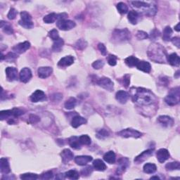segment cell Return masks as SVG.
<instances>
[{"instance_id":"6da1fadb","label":"cell","mask_w":180,"mask_h":180,"mask_svg":"<svg viewBox=\"0 0 180 180\" xmlns=\"http://www.w3.org/2000/svg\"><path fill=\"white\" fill-rule=\"evenodd\" d=\"M129 96L132 101L141 106H150L156 101V97L149 89L143 87H132Z\"/></svg>"},{"instance_id":"7a4b0ae2","label":"cell","mask_w":180,"mask_h":180,"mask_svg":"<svg viewBox=\"0 0 180 180\" xmlns=\"http://www.w3.org/2000/svg\"><path fill=\"white\" fill-rule=\"evenodd\" d=\"M147 53L148 58L156 63H164L167 58L165 49L160 44H151L148 47Z\"/></svg>"},{"instance_id":"3957f363","label":"cell","mask_w":180,"mask_h":180,"mask_svg":"<svg viewBox=\"0 0 180 180\" xmlns=\"http://www.w3.org/2000/svg\"><path fill=\"white\" fill-rule=\"evenodd\" d=\"M130 3L134 8L143 9V11L145 13L146 15L149 16H153L156 13L157 8L155 5L149 4L147 2H140V1H134L131 2Z\"/></svg>"},{"instance_id":"277c9868","label":"cell","mask_w":180,"mask_h":180,"mask_svg":"<svg viewBox=\"0 0 180 180\" xmlns=\"http://www.w3.org/2000/svg\"><path fill=\"white\" fill-rule=\"evenodd\" d=\"M129 39H130V32L127 28L116 29L112 34V41L114 42L119 43V42L128 41Z\"/></svg>"},{"instance_id":"5b68a950","label":"cell","mask_w":180,"mask_h":180,"mask_svg":"<svg viewBox=\"0 0 180 180\" xmlns=\"http://www.w3.org/2000/svg\"><path fill=\"white\" fill-rule=\"evenodd\" d=\"M165 103L169 106H175L179 102V87L172 89L168 95L165 98Z\"/></svg>"},{"instance_id":"8992f818","label":"cell","mask_w":180,"mask_h":180,"mask_svg":"<svg viewBox=\"0 0 180 180\" xmlns=\"http://www.w3.org/2000/svg\"><path fill=\"white\" fill-rule=\"evenodd\" d=\"M18 23L22 27L26 29H31L34 26V23L32 21V16L27 11H21V20L18 21Z\"/></svg>"},{"instance_id":"52a82bcc","label":"cell","mask_w":180,"mask_h":180,"mask_svg":"<svg viewBox=\"0 0 180 180\" xmlns=\"http://www.w3.org/2000/svg\"><path fill=\"white\" fill-rule=\"evenodd\" d=\"M96 84L103 89L107 90V91L112 92L114 89V84L111 81V79L108 78L103 77L98 78V80H96Z\"/></svg>"},{"instance_id":"ba28073f","label":"cell","mask_w":180,"mask_h":180,"mask_svg":"<svg viewBox=\"0 0 180 180\" xmlns=\"http://www.w3.org/2000/svg\"><path fill=\"white\" fill-rule=\"evenodd\" d=\"M117 134L118 136L122 137L124 138H129V137H133V138H139L142 137V134L140 132L135 130L132 128H128L122 129L120 132H118Z\"/></svg>"},{"instance_id":"9c48e42d","label":"cell","mask_w":180,"mask_h":180,"mask_svg":"<svg viewBox=\"0 0 180 180\" xmlns=\"http://www.w3.org/2000/svg\"><path fill=\"white\" fill-rule=\"evenodd\" d=\"M56 25L61 30L67 31L75 27V22L70 20H60L56 22Z\"/></svg>"},{"instance_id":"30bf717a","label":"cell","mask_w":180,"mask_h":180,"mask_svg":"<svg viewBox=\"0 0 180 180\" xmlns=\"http://www.w3.org/2000/svg\"><path fill=\"white\" fill-rule=\"evenodd\" d=\"M118 165L116 170V174H122L123 172H125L127 168L129 167V160L128 158H120L118 160Z\"/></svg>"},{"instance_id":"8fae6325","label":"cell","mask_w":180,"mask_h":180,"mask_svg":"<svg viewBox=\"0 0 180 180\" xmlns=\"http://www.w3.org/2000/svg\"><path fill=\"white\" fill-rule=\"evenodd\" d=\"M32 71L28 68H23L19 73V79L21 82L23 83H27L32 78Z\"/></svg>"},{"instance_id":"7c38bea8","label":"cell","mask_w":180,"mask_h":180,"mask_svg":"<svg viewBox=\"0 0 180 180\" xmlns=\"http://www.w3.org/2000/svg\"><path fill=\"white\" fill-rule=\"evenodd\" d=\"M153 149H148V150L143 151L142 153H140L139 156L135 158L134 162H136L137 164H139V163L144 162L149 157L153 156Z\"/></svg>"},{"instance_id":"4fadbf2b","label":"cell","mask_w":180,"mask_h":180,"mask_svg":"<svg viewBox=\"0 0 180 180\" xmlns=\"http://www.w3.org/2000/svg\"><path fill=\"white\" fill-rule=\"evenodd\" d=\"M158 122L163 128H171L174 124V120L168 115H160L158 118Z\"/></svg>"},{"instance_id":"5bb4252c","label":"cell","mask_w":180,"mask_h":180,"mask_svg":"<svg viewBox=\"0 0 180 180\" xmlns=\"http://www.w3.org/2000/svg\"><path fill=\"white\" fill-rule=\"evenodd\" d=\"M30 100L33 103H37L39 101H43L47 99L45 93L42 90H36L33 94L30 96Z\"/></svg>"},{"instance_id":"9a60e30c","label":"cell","mask_w":180,"mask_h":180,"mask_svg":"<svg viewBox=\"0 0 180 180\" xmlns=\"http://www.w3.org/2000/svg\"><path fill=\"white\" fill-rule=\"evenodd\" d=\"M6 75L8 81L13 82L18 80V70L14 67H8L6 68Z\"/></svg>"},{"instance_id":"2e32d148","label":"cell","mask_w":180,"mask_h":180,"mask_svg":"<svg viewBox=\"0 0 180 180\" xmlns=\"http://www.w3.org/2000/svg\"><path fill=\"white\" fill-rule=\"evenodd\" d=\"M30 47V43L29 42L25 41L21 43L16 44V46L13 47V51L16 53H22L26 52V51Z\"/></svg>"},{"instance_id":"e0dca14e","label":"cell","mask_w":180,"mask_h":180,"mask_svg":"<svg viewBox=\"0 0 180 180\" xmlns=\"http://www.w3.org/2000/svg\"><path fill=\"white\" fill-rule=\"evenodd\" d=\"M157 159L160 163H163L170 158L169 151L165 148H160L156 153Z\"/></svg>"},{"instance_id":"ac0fdd59","label":"cell","mask_w":180,"mask_h":180,"mask_svg":"<svg viewBox=\"0 0 180 180\" xmlns=\"http://www.w3.org/2000/svg\"><path fill=\"white\" fill-rule=\"evenodd\" d=\"M61 156L62 158V162H63L64 164L68 163L70 160H72L73 159V157H74L72 151L68 148L63 149L61 153Z\"/></svg>"},{"instance_id":"d6986e66","label":"cell","mask_w":180,"mask_h":180,"mask_svg":"<svg viewBox=\"0 0 180 180\" xmlns=\"http://www.w3.org/2000/svg\"><path fill=\"white\" fill-rule=\"evenodd\" d=\"M52 72L53 69L51 67H40L39 68L38 70V76L42 79L49 77V76L52 75Z\"/></svg>"},{"instance_id":"ffe728a7","label":"cell","mask_w":180,"mask_h":180,"mask_svg":"<svg viewBox=\"0 0 180 180\" xmlns=\"http://www.w3.org/2000/svg\"><path fill=\"white\" fill-rule=\"evenodd\" d=\"M75 58L72 56H67L62 58L58 63V66L61 68L68 67L74 63Z\"/></svg>"},{"instance_id":"44dd1931","label":"cell","mask_w":180,"mask_h":180,"mask_svg":"<svg viewBox=\"0 0 180 180\" xmlns=\"http://www.w3.org/2000/svg\"><path fill=\"white\" fill-rule=\"evenodd\" d=\"M129 93H128L125 91H123V90H120L118 91L116 94H115V98L118 101V102L120 103H125L129 99Z\"/></svg>"},{"instance_id":"7402d4cb","label":"cell","mask_w":180,"mask_h":180,"mask_svg":"<svg viewBox=\"0 0 180 180\" xmlns=\"http://www.w3.org/2000/svg\"><path fill=\"white\" fill-rule=\"evenodd\" d=\"M87 123V120L85 118L80 116L79 115H76L75 116L72 118L71 120V125L72 128H78L79 127L81 126L82 125Z\"/></svg>"},{"instance_id":"603a6c76","label":"cell","mask_w":180,"mask_h":180,"mask_svg":"<svg viewBox=\"0 0 180 180\" xmlns=\"http://www.w3.org/2000/svg\"><path fill=\"white\" fill-rule=\"evenodd\" d=\"M92 157L89 156H78L75 158V162L78 165H85L87 163L91 162Z\"/></svg>"},{"instance_id":"cb8c5ba5","label":"cell","mask_w":180,"mask_h":180,"mask_svg":"<svg viewBox=\"0 0 180 180\" xmlns=\"http://www.w3.org/2000/svg\"><path fill=\"white\" fill-rule=\"evenodd\" d=\"M0 169H1V172L4 174H7L11 172L9 163L8 159L6 158H2L0 160Z\"/></svg>"},{"instance_id":"d4e9b609","label":"cell","mask_w":180,"mask_h":180,"mask_svg":"<svg viewBox=\"0 0 180 180\" xmlns=\"http://www.w3.org/2000/svg\"><path fill=\"white\" fill-rule=\"evenodd\" d=\"M166 60L168 61V63H170L171 66H179V63H180L179 57L176 53H171V54L167 56Z\"/></svg>"},{"instance_id":"484cf974","label":"cell","mask_w":180,"mask_h":180,"mask_svg":"<svg viewBox=\"0 0 180 180\" xmlns=\"http://www.w3.org/2000/svg\"><path fill=\"white\" fill-rule=\"evenodd\" d=\"M136 67L137 68L138 70H142V71L146 73L150 72L151 70V64L149 63L148 62H146L144 61H139Z\"/></svg>"},{"instance_id":"4316f807","label":"cell","mask_w":180,"mask_h":180,"mask_svg":"<svg viewBox=\"0 0 180 180\" xmlns=\"http://www.w3.org/2000/svg\"><path fill=\"white\" fill-rule=\"evenodd\" d=\"M103 159L106 162L109 163V164H113V163H115V160H116V156H115L113 151H110L104 154Z\"/></svg>"},{"instance_id":"83f0119b","label":"cell","mask_w":180,"mask_h":180,"mask_svg":"<svg viewBox=\"0 0 180 180\" xmlns=\"http://www.w3.org/2000/svg\"><path fill=\"white\" fill-rule=\"evenodd\" d=\"M69 145L74 149H80L81 148V143L79 139V137L73 136L69 138L68 139Z\"/></svg>"},{"instance_id":"f1b7e54d","label":"cell","mask_w":180,"mask_h":180,"mask_svg":"<svg viewBox=\"0 0 180 180\" xmlns=\"http://www.w3.org/2000/svg\"><path fill=\"white\" fill-rule=\"evenodd\" d=\"M139 17V13L136 11L132 10L129 12L128 16V18L129 20V21L132 24L135 25V24L137 23Z\"/></svg>"},{"instance_id":"f546056e","label":"cell","mask_w":180,"mask_h":180,"mask_svg":"<svg viewBox=\"0 0 180 180\" xmlns=\"http://www.w3.org/2000/svg\"><path fill=\"white\" fill-rule=\"evenodd\" d=\"M93 167L97 171H104L106 170V165L102 160L100 159H96L93 162Z\"/></svg>"},{"instance_id":"4dcf8cb0","label":"cell","mask_w":180,"mask_h":180,"mask_svg":"<svg viewBox=\"0 0 180 180\" xmlns=\"http://www.w3.org/2000/svg\"><path fill=\"white\" fill-rule=\"evenodd\" d=\"M0 27L2 28L3 32L7 34V35H11L13 33V30L11 25L8 24L7 22H4V21H1L0 22Z\"/></svg>"},{"instance_id":"1f68e13d","label":"cell","mask_w":180,"mask_h":180,"mask_svg":"<svg viewBox=\"0 0 180 180\" xmlns=\"http://www.w3.org/2000/svg\"><path fill=\"white\" fill-rule=\"evenodd\" d=\"M63 44H64L63 39L59 38L57 40H56L53 42V44L52 45V50L55 52H61L62 48L63 47Z\"/></svg>"},{"instance_id":"d6a6232c","label":"cell","mask_w":180,"mask_h":180,"mask_svg":"<svg viewBox=\"0 0 180 180\" xmlns=\"http://www.w3.org/2000/svg\"><path fill=\"white\" fill-rule=\"evenodd\" d=\"M139 60L137 57L133 56H130L129 57L126 58L125 59V62L127 66H128L129 67H135L137 66V65L139 63Z\"/></svg>"},{"instance_id":"836d02e7","label":"cell","mask_w":180,"mask_h":180,"mask_svg":"<svg viewBox=\"0 0 180 180\" xmlns=\"http://www.w3.org/2000/svg\"><path fill=\"white\" fill-rule=\"evenodd\" d=\"M157 170L156 165L153 164V163H146L143 165V170L145 173L147 174H152L154 173Z\"/></svg>"},{"instance_id":"e575fe53","label":"cell","mask_w":180,"mask_h":180,"mask_svg":"<svg viewBox=\"0 0 180 180\" xmlns=\"http://www.w3.org/2000/svg\"><path fill=\"white\" fill-rule=\"evenodd\" d=\"M56 20H58V14L55 13H51L48 15L45 16L43 18V21L46 23H53Z\"/></svg>"},{"instance_id":"d590c367","label":"cell","mask_w":180,"mask_h":180,"mask_svg":"<svg viewBox=\"0 0 180 180\" xmlns=\"http://www.w3.org/2000/svg\"><path fill=\"white\" fill-rule=\"evenodd\" d=\"M172 35V30L170 26H167L165 28L162 32V39L165 42L170 40L171 36Z\"/></svg>"},{"instance_id":"8d00e7d4","label":"cell","mask_w":180,"mask_h":180,"mask_svg":"<svg viewBox=\"0 0 180 180\" xmlns=\"http://www.w3.org/2000/svg\"><path fill=\"white\" fill-rule=\"evenodd\" d=\"M76 104H77V100L75 99V98L70 97L69 99H68L66 101V103L64 104V106L65 108L68 110H71L75 108Z\"/></svg>"},{"instance_id":"74e56055","label":"cell","mask_w":180,"mask_h":180,"mask_svg":"<svg viewBox=\"0 0 180 180\" xmlns=\"http://www.w3.org/2000/svg\"><path fill=\"white\" fill-rule=\"evenodd\" d=\"M109 136V132L106 129H99L97 131L96 137L99 139H104Z\"/></svg>"},{"instance_id":"f35d334b","label":"cell","mask_w":180,"mask_h":180,"mask_svg":"<svg viewBox=\"0 0 180 180\" xmlns=\"http://www.w3.org/2000/svg\"><path fill=\"white\" fill-rule=\"evenodd\" d=\"M65 177L71 179H79L80 175H79L78 172L75 170H70L65 173Z\"/></svg>"},{"instance_id":"ab89813d","label":"cell","mask_w":180,"mask_h":180,"mask_svg":"<svg viewBox=\"0 0 180 180\" xmlns=\"http://www.w3.org/2000/svg\"><path fill=\"white\" fill-rule=\"evenodd\" d=\"M39 176L38 174H34V173H25L21 174L20 176V178L21 179H24V180H35V179H38L39 178Z\"/></svg>"},{"instance_id":"60d3db41","label":"cell","mask_w":180,"mask_h":180,"mask_svg":"<svg viewBox=\"0 0 180 180\" xmlns=\"http://www.w3.org/2000/svg\"><path fill=\"white\" fill-rule=\"evenodd\" d=\"M165 168L168 170H179L180 169V164L179 162H171L166 164Z\"/></svg>"},{"instance_id":"b9f144b4","label":"cell","mask_w":180,"mask_h":180,"mask_svg":"<svg viewBox=\"0 0 180 180\" xmlns=\"http://www.w3.org/2000/svg\"><path fill=\"white\" fill-rule=\"evenodd\" d=\"M13 116L12 110H5V111H2L0 112V118L1 120H4L7 118H9Z\"/></svg>"},{"instance_id":"7bdbcfd3","label":"cell","mask_w":180,"mask_h":180,"mask_svg":"<svg viewBox=\"0 0 180 180\" xmlns=\"http://www.w3.org/2000/svg\"><path fill=\"white\" fill-rule=\"evenodd\" d=\"M117 9L120 13L125 14L127 13L128 11V7L127 6L125 3L123 2H119L117 4Z\"/></svg>"},{"instance_id":"ee69618b","label":"cell","mask_w":180,"mask_h":180,"mask_svg":"<svg viewBox=\"0 0 180 180\" xmlns=\"http://www.w3.org/2000/svg\"><path fill=\"white\" fill-rule=\"evenodd\" d=\"M79 139H80L81 144H82V145L89 146L90 145V143H91V138H90L88 135H87V134L82 135V136L79 137Z\"/></svg>"},{"instance_id":"f6af8a7d","label":"cell","mask_w":180,"mask_h":180,"mask_svg":"<svg viewBox=\"0 0 180 180\" xmlns=\"http://www.w3.org/2000/svg\"><path fill=\"white\" fill-rule=\"evenodd\" d=\"M92 172H93V168L91 165H88L84 168L82 169L80 173L83 177H87L90 175V174L92 173Z\"/></svg>"},{"instance_id":"bcb514c9","label":"cell","mask_w":180,"mask_h":180,"mask_svg":"<svg viewBox=\"0 0 180 180\" xmlns=\"http://www.w3.org/2000/svg\"><path fill=\"white\" fill-rule=\"evenodd\" d=\"M87 46V42L83 39H80L75 43V47L78 49L83 50Z\"/></svg>"},{"instance_id":"7dc6e473","label":"cell","mask_w":180,"mask_h":180,"mask_svg":"<svg viewBox=\"0 0 180 180\" xmlns=\"http://www.w3.org/2000/svg\"><path fill=\"white\" fill-rule=\"evenodd\" d=\"M117 60L118 58L116 56L112 55V54H109L107 56V61H108V63L111 66H114L117 64Z\"/></svg>"},{"instance_id":"c3c4849f","label":"cell","mask_w":180,"mask_h":180,"mask_svg":"<svg viewBox=\"0 0 180 180\" xmlns=\"http://www.w3.org/2000/svg\"><path fill=\"white\" fill-rule=\"evenodd\" d=\"M49 37L53 41L57 40V39L60 38H59L58 30L56 29H53V30H51L50 32H49Z\"/></svg>"},{"instance_id":"681fc988","label":"cell","mask_w":180,"mask_h":180,"mask_svg":"<svg viewBox=\"0 0 180 180\" xmlns=\"http://www.w3.org/2000/svg\"><path fill=\"white\" fill-rule=\"evenodd\" d=\"M53 172L52 171H47L45 172L42 173L40 177H39V178L41 179H51L53 178Z\"/></svg>"},{"instance_id":"f907efd6","label":"cell","mask_w":180,"mask_h":180,"mask_svg":"<svg viewBox=\"0 0 180 180\" xmlns=\"http://www.w3.org/2000/svg\"><path fill=\"white\" fill-rule=\"evenodd\" d=\"M17 57H18V55L16 53L9 52L7 56H5V60H7L8 62H12L15 61Z\"/></svg>"},{"instance_id":"816d5d0a","label":"cell","mask_w":180,"mask_h":180,"mask_svg":"<svg viewBox=\"0 0 180 180\" xmlns=\"http://www.w3.org/2000/svg\"><path fill=\"white\" fill-rule=\"evenodd\" d=\"M104 66V62L101 60H98L94 61V63H92V67L94 68L96 70H98L102 68Z\"/></svg>"},{"instance_id":"f5cc1de1","label":"cell","mask_w":180,"mask_h":180,"mask_svg":"<svg viewBox=\"0 0 180 180\" xmlns=\"http://www.w3.org/2000/svg\"><path fill=\"white\" fill-rule=\"evenodd\" d=\"M12 113L13 118H18L24 114V111L22 109L14 108L12 109Z\"/></svg>"},{"instance_id":"db71d44e","label":"cell","mask_w":180,"mask_h":180,"mask_svg":"<svg viewBox=\"0 0 180 180\" xmlns=\"http://www.w3.org/2000/svg\"><path fill=\"white\" fill-rule=\"evenodd\" d=\"M129 83H130V75L125 74L122 78L123 86L126 87V88H128L129 85Z\"/></svg>"},{"instance_id":"11a10c76","label":"cell","mask_w":180,"mask_h":180,"mask_svg":"<svg viewBox=\"0 0 180 180\" xmlns=\"http://www.w3.org/2000/svg\"><path fill=\"white\" fill-rule=\"evenodd\" d=\"M40 120V118H39V116H38L37 115H34V114H31L29 117V122L32 123V124H35L39 122Z\"/></svg>"},{"instance_id":"9f6ffc18","label":"cell","mask_w":180,"mask_h":180,"mask_svg":"<svg viewBox=\"0 0 180 180\" xmlns=\"http://www.w3.org/2000/svg\"><path fill=\"white\" fill-rule=\"evenodd\" d=\"M16 15H17V11L15 9V8H11L9 11V12H8V13L7 17L9 20H13L16 18Z\"/></svg>"},{"instance_id":"6f0895ef","label":"cell","mask_w":180,"mask_h":180,"mask_svg":"<svg viewBox=\"0 0 180 180\" xmlns=\"http://www.w3.org/2000/svg\"><path fill=\"white\" fill-rule=\"evenodd\" d=\"M137 38L139 39H145L148 38V35L147 33L143 32V31L139 30V31H138L137 33Z\"/></svg>"},{"instance_id":"680465c9","label":"cell","mask_w":180,"mask_h":180,"mask_svg":"<svg viewBox=\"0 0 180 180\" xmlns=\"http://www.w3.org/2000/svg\"><path fill=\"white\" fill-rule=\"evenodd\" d=\"M98 49L100 51V52L103 56H106L107 54V50L105 47V45L102 43H99L98 44Z\"/></svg>"},{"instance_id":"91938a15","label":"cell","mask_w":180,"mask_h":180,"mask_svg":"<svg viewBox=\"0 0 180 180\" xmlns=\"http://www.w3.org/2000/svg\"><path fill=\"white\" fill-rule=\"evenodd\" d=\"M160 36V32L157 29H154L151 32L150 35H149V38L151 39H155L157 38H158Z\"/></svg>"},{"instance_id":"94428289","label":"cell","mask_w":180,"mask_h":180,"mask_svg":"<svg viewBox=\"0 0 180 180\" xmlns=\"http://www.w3.org/2000/svg\"><path fill=\"white\" fill-rule=\"evenodd\" d=\"M52 97L53 101H59L61 100L62 98H63V95L60 94V93H56V94H53Z\"/></svg>"},{"instance_id":"6125c7cd","label":"cell","mask_w":180,"mask_h":180,"mask_svg":"<svg viewBox=\"0 0 180 180\" xmlns=\"http://www.w3.org/2000/svg\"><path fill=\"white\" fill-rule=\"evenodd\" d=\"M170 40L172 42V44L174 45H175V46L179 49V38L175 37V38H173L170 39Z\"/></svg>"},{"instance_id":"be15d7a7","label":"cell","mask_w":180,"mask_h":180,"mask_svg":"<svg viewBox=\"0 0 180 180\" xmlns=\"http://www.w3.org/2000/svg\"><path fill=\"white\" fill-rule=\"evenodd\" d=\"M16 122V121L14 120V118H10V119L8 120V123L9 124V125H13V124H15Z\"/></svg>"},{"instance_id":"e7e4bbea","label":"cell","mask_w":180,"mask_h":180,"mask_svg":"<svg viewBox=\"0 0 180 180\" xmlns=\"http://www.w3.org/2000/svg\"><path fill=\"white\" fill-rule=\"evenodd\" d=\"M179 23H178L177 24L175 27H174V30H175L176 31H177V32H179Z\"/></svg>"},{"instance_id":"03108f58","label":"cell","mask_w":180,"mask_h":180,"mask_svg":"<svg viewBox=\"0 0 180 180\" xmlns=\"http://www.w3.org/2000/svg\"><path fill=\"white\" fill-rule=\"evenodd\" d=\"M179 76V70H177L175 75H174V77H175L176 78H178Z\"/></svg>"},{"instance_id":"003e7915","label":"cell","mask_w":180,"mask_h":180,"mask_svg":"<svg viewBox=\"0 0 180 180\" xmlns=\"http://www.w3.org/2000/svg\"><path fill=\"white\" fill-rule=\"evenodd\" d=\"M160 179V178L158 176H154L151 177V179Z\"/></svg>"}]
</instances>
